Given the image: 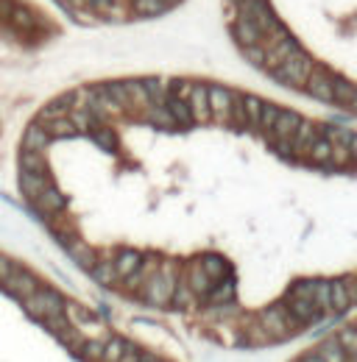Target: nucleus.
I'll return each mask as SVG.
<instances>
[{"label":"nucleus","mask_w":357,"mask_h":362,"mask_svg":"<svg viewBox=\"0 0 357 362\" xmlns=\"http://www.w3.org/2000/svg\"><path fill=\"white\" fill-rule=\"evenodd\" d=\"M173 287H176V262L173 259H168L159 270H154L143 282V293H145V301L151 307H168L170 296H173Z\"/></svg>","instance_id":"nucleus-1"},{"label":"nucleus","mask_w":357,"mask_h":362,"mask_svg":"<svg viewBox=\"0 0 357 362\" xmlns=\"http://www.w3.org/2000/svg\"><path fill=\"white\" fill-rule=\"evenodd\" d=\"M22 310L31 318L45 321V318H53V315H64V298L50 287H39L28 298H22Z\"/></svg>","instance_id":"nucleus-2"},{"label":"nucleus","mask_w":357,"mask_h":362,"mask_svg":"<svg viewBox=\"0 0 357 362\" xmlns=\"http://www.w3.org/2000/svg\"><path fill=\"white\" fill-rule=\"evenodd\" d=\"M271 73H274V78H277L279 84H285V87H305L307 78L313 75V59L299 50V53L291 56L282 67H277V70H271Z\"/></svg>","instance_id":"nucleus-3"},{"label":"nucleus","mask_w":357,"mask_h":362,"mask_svg":"<svg viewBox=\"0 0 357 362\" xmlns=\"http://www.w3.org/2000/svg\"><path fill=\"white\" fill-rule=\"evenodd\" d=\"M3 287H6L11 296H17V298L22 301V298H28L31 293H36L42 284H39V279H36L31 270H22V268H17V270H14V273H11V276L3 282Z\"/></svg>","instance_id":"nucleus-4"},{"label":"nucleus","mask_w":357,"mask_h":362,"mask_svg":"<svg viewBox=\"0 0 357 362\" xmlns=\"http://www.w3.org/2000/svg\"><path fill=\"white\" fill-rule=\"evenodd\" d=\"M207 106H210V117L226 123L232 112V92L226 87H207Z\"/></svg>","instance_id":"nucleus-5"},{"label":"nucleus","mask_w":357,"mask_h":362,"mask_svg":"<svg viewBox=\"0 0 357 362\" xmlns=\"http://www.w3.org/2000/svg\"><path fill=\"white\" fill-rule=\"evenodd\" d=\"M235 28V39L240 42V48H254V45H263L265 48V34L246 17H238V22L232 25Z\"/></svg>","instance_id":"nucleus-6"},{"label":"nucleus","mask_w":357,"mask_h":362,"mask_svg":"<svg viewBox=\"0 0 357 362\" xmlns=\"http://www.w3.org/2000/svg\"><path fill=\"white\" fill-rule=\"evenodd\" d=\"M299 53V45H296V39L293 36H285L282 42H277L271 50H265V67L268 70H277V67H282L291 56H296Z\"/></svg>","instance_id":"nucleus-7"},{"label":"nucleus","mask_w":357,"mask_h":362,"mask_svg":"<svg viewBox=\"0 0 357 362\" xmlns=\"http://www.w3.org/2000/svg\"><path fill=\"white\" fill-rule=\"evenodd\" d=\"M187 112L193 117V123H204L210 120V106H207V84H193V92L187 95Z\"/></svg>","instance_id":"nucleus-8"},{"label":"nucleus","mask_w":357,"mask_h":362,"mask_svg":"<svg viewBox=\"0 0 357 362\" xmlns=\"http://www.w3.org/2000/svg\"><path fill=\"white\" fill-rule=\"evenodd\" d=\"M299 115L296 112H279V117L274 120V126L268 129V134H271V140L274 143H288L291 137H293V131H296V126H299Z\"/></svg>","instance_id":"nucleus-9"},{"label":"nucleus","mask_w":357,"mask_h":362,"mask_svg":"<svg viewBox=\"0 0 357 362\" xmlns=\"http://www.w3.org/2000/svg\"><path fill=\"white\" fill-rule=\"evenodd\" d=\"M352 279L330 282V312H347L352 307Z\"/></svg>","instance_id":"nucleus-10"},{"label":"nucleus","mask_w":357,"mask_h":362,"mask_svg":"<svg viewBox=\"0 0 357 362\" xmlns=\"http://www.w3.org/2000/svg\"><path fill=\"white\" fill-rule=\"evenodd\" d=\"M263 326H265L268 335H288L296 324L291 321V315L282 307H271V310L263 312Z\"/></svg>","instance_id":"nucleus-11"},{"label":"nucleus","mask_w":357,"mask_h":362,"mask_svg":"<svg viewBox=\"0 0 357 362\" xmlns=\"http://www.w3.org/2000/svg\"><path fill=\"white\" fill-rule=\"evenodd\" d=\"M319 312H321V310H319L313 301L288 296V315H291L293 324H313V321H319Z\"/></svg>","instance_id":"nucleus-12"},{"label":"nucleus","mask_w":357,"mask_h":362,"mask_svg":"<svg viewBox=\"0 0 357 362\" xmlns=\"http://www.w3.org/2000/svg\"><path fill=\"white\" fill-rule=\"evenodd\" d=\"M34 206H36L42 215H56V212H61V209L67 206V198L61 195V189H56L53 184H48L45 192L34 201Z\"/></svg>","instance_id":"nucleus-13"},{"label":"nucleus","mask_w":357,"mask_h":362,"mask_svg":"<svg viewBox=\"0 0 357 362\" xmlns=\"http://www.w3.org/2000/svg\"><path fill=\"white\" fill-rule=\"evenodd\" d=\"M50 145V137L45 134V129L39 123H31L22 134V151H31V154H45Z\"/></svg>","instance_id":"nucleus-14"},{"label":"nucleus","mask_w":357,"mask_h":362,"mask_svg":"<svg viewBox=\"0 0 357 362\" xmlns=\"http://www.w3.org/2000/svg\"><path fill=\"white\" fill-rule=\"evenodd\" d=\"M140 265H143V256H140L137 251H131V248L120 251V254L115 256V262H112V268H115L117 279H129V276H134V273L140 270Z\"/></svg>","instance_id":"nucleus-15"},{"label":"nucleus","mask_w":357,"mask_h":362,"mask_svg":"<svg viewBox=\"0 0 357 362\" xmlns=\"http://www.w3.org/2000/svg\"><path fill=\"white\" fill-rule=\"evenodd\" d=\"M305 89H307L313 98H319V101H324V103H333V78H330L327 73H313V75L307 78Z\"/></svg>","instance_id":"nucleus-16"},{"label":"nucleus","mask_w":357,"mask_h":362,"mask_svg":"<svg viewBox=\"0 0 357 362\" xmlns=\"http://www.w3.org/2000/svg\"><path fill=\"white\" fill-rule=\"evenodd\" d=\"M131 352H137L129 340H123V338H109V340H103V354H101V362H120L126 354H131Z\"/></svg>","instance_id":"nucleus-17"},{"label":"nucleus","mask_w":357,"mask_h":362,"mask_svg":"<svg viewBox=\"0 0 357 362\" xmlns=\"http://www.w3.org/2000/svg\"><path fill=\"white\" fill-rule=\"evenodd\" d=\"M48 184H50L48 176H34V173H22V171H20V189H22V195H25L28 201H36V198L45 192Z\"/></svg>","instance_id":"nucleus-18"},{"label":"nucleus","mask_w":357,"mask_h":362,"mask_svg":"<svg viewBox=\"0 0 357 362\" xmlns=\"http://www.w3.org/2000/svg\"><path fill=\"white\" fill-rule=\"evenodd\" d=\"M20 171H22V173H34V176H48V162H45V154L20 151Z\"/></svg>","instance_id":"nucleus-19"},{"label":"nucleus","mask_w":357,"mask_h":362,"mask_svg":"<svg viewBox=\"0 0 357 362\" xmlns=\"http://www.w3.org/2000/svg\"><path fill=\"white\" fill-rule=\"evenodd\" d=\"M165 109H168V115L173 117V123L176 126H182V129H190L193 126V117H190V112H187V103L184 101H179L176 95H170V98H165Z\"/></svg>","instance_id":"nucleus-20"},{"label":"nucleus","mask_w":357,"mask_h":362,"mask_svg":"<svg viewBox=\"0 0 357 362\" xmlns=\"http://www.w3.org/2000/svg\"><path fill=\"white\" fill-rule=\"evenodd\" d=\"M45 129V134L50 140H64V137H78L75 126L67 120V117H59V120H48V123H39Z\"/></svg>","instance_id":"nucleus-21"},{"label":"nucleus","mask_w":357,"mask_h":362,"mask_svg":"<svg viewBox=\"0 0 357 362\" xmlns=\"http://www.w3.org/2000/svg\"><path fill=\"white\" fill-rule=\"evenodd\" d=\"M184 284H187V287H190V293L198 298V296H207V293L212 290V284H215V282H212V279H210V276L196 265V268L187 273V282H184Z\"/></svg>","instance_id":"nucleus-22"},{"label":"nucleus","mask_w":357,"mask_h":362,"mask_svg":"<svg viewBox=\"0 0 357 362\" xmlns=\"http://www.w3.org/2000/svg\"><path fill=\"white\" fill-rule=\"evenodd\" d=\"M70 112V95H61L56 101H50L42 112H39V120L36 123H48V120H59V117H67Z\"/></svg>","instance_id":"nucleus-23"},{"label":"nucleus","mask_w":357,"mask_h":362,"mask_svg":"<svg viewBox=\"0 0 357 362\" xmlns=\"http://www.w3.org/2000/svg\"><path fill=\"white\" fill-rule=\"evenodd\" d=\"M64 248H67V254H70L81 268H87V270H89V268L95 265V254H92V248H87L81 240H70Z\"/></svg>","instance_id":"nucleus-24"},{"label":"nucleus","mask_w":357,"mask_h":362,"mask_svg":"<svg viewBox=\"0 0 357 362\" xmlns=\"http://www.w3.org/2000/svg\"><path fill=\"white\" fill-rule=\"evenodd\" d=\"M198 268H201L212 282H218V279H224V276L229 273V265H226L221 256H215V254H207V256L198 262Z\"/></svg>","instance_id":"nucleus-25"},{"label":"nucleus","mask_w":357,"mask_h":362,"mask_svg":"<svg viewBox=\"0 0 357 362\" xmlns=\"http://www.w3.org/2000/svg\"><path fill=\"white\" fill-rule=\"evenodd\" d=\"M307 159H313V162H319V165L333 162V143H327L324 137H316V140L310 143V148H307Z\"/></svg>","instance_id":"nucleus-26"},{"label":"nucleus","mask_w":357,"mask_h":362,"mask_svg":"<svg viewBox=\"0 0 357 362\" xmlns=\"http://www.w3.org/2000/svg\"><path fill=\"white\" fill-rule=\"evenodd\" d=\"M89 273H92V279H95L101 287H112V284L117 282V273H115L112 262H95V265L89 268Z\"/></svg>","instance_id":"nucleus-27"},{"label":"nucleus","mask_w":357,"mask_h":362,"mask_svg":"<svg viewBox=\"0 0 357 362\" xmlns=\"http://www.w3.org/2000/svg\"><path fill=\"white\" fill-rule=\"evenodd\" d=\"M333 103H344L347 109L355 103V89L349 81H338L333 78Z\"/></svg>","instance_id":"nucleus-28"},{"label":"nucleus","mask_w":357,"mask_h":362,"mask_svg":"<svg viewBox=\"0 0 357 362\" xmlns=\"http://www.w3.org/2000/svg\"><path fill=\"white\" fill-rule=\"evenodd\" d=\"M263 103H265V101H260V98H254V95H246V98H243V112H246V120H249L252 129H260Z\"/></svg>","instance_id":"nucleus-29"},{"label":"nucleus","mask_w":357,"mask_h":362,"mask_svg":"<svg viewBox=\"0 0 357 362\" xmlns=\"http://www.w3.org/2000/svg\"><path fill=\"white\" fill-rule=\"evenodd\" d=\"M134 11L140 17H156V14H165L168 6L162 0H134Z\"/></svg>","instance_id":"nucleus-30"},{"label":"nucleus","mask_w":357,"mask_h":362,"mask_svg":"<svg viewBox=\"0 0 357 362\" xmlns=\"http://www.w3.org/2000/svg\"><path fill=\"white\" fill-rule=\"evenodd\" d=\"M316 354L321 357V362H349V357L341 352V346H338L335 340H327Z\"/></svg>","instance_id":"nucleus-31"},{"label":"nucleus","mask_w":357,"mask_h":362,"mask_svg":"<svg viewBox=\"0 0 357 362\" xmlns=\"http://www.w3.org/2000/svg\"><path fill=\"white\" fill-rule=\"evenodd\" d=\"M232 296H235V282H232V279H226V284H212V290L207 293V298H210L212 304L232 301Z\"/></svg>","instance_id":"nucleus-32"},{"label":"nucleus","mask_w":357,"mask_h":362,"mask_svg":"<svg viewBox=\"0 0 357 362\" xmlns=\"http://www.w3.org/2000/svg\"><path fill=\"white\" fill-rule=\"evenodd\" d=\"M145 115H148V120H154L156 126H162V129H176V123H173V117L168 115V109H162V106H148L145 109Z\"/></svg>","instance_id":"nucleus-33"},{"label":"nucleus","mask_w":357,"mask_h":362,"mask_svg":"<svg viewBox=\"0 0 357 362\" xmlns=\"http://www.w3.org/2000/svg\"><path fill=\"white\" fill-rule=\"evenodd\" d=\"M170 301H173L176 307H190V304L196 301V296L190 293V287H187L184 282H176V287H173V296H170Z\"/></svg>","instance_id":"nucleus-34"},{"label":"nucleus","mask_w":357,"mask_h":362,"mask_svg":"<svg viewBox=\"0 0 357 362\" xmlns=\"http://www.w3.org/2000/svg\"><path fill=\"white\" fill-rule=\"evenodd\" d=\"M81 357L84 360H95L101 362V354H103V340H87V343H81Z\"/></svg>","instance_id":"nucleus-35"},{"label":"nucleus","mask_w":357,"mask_h":362,"mask_svg":"<svg viewBox=\"0 0 357 362\" xmlns=\"http://www.w3.org/2000/svg\"><path fill=\"white\" fill-rule=\"evenodd\" d=\"M279 112H282L279 106H274V103H263V112H260V129H265V131H268V129L274 126V120L279 117Z\"/></svg>","instance_id":"nucleus-36"},{"label":"nucleus","mask_w":357,"mask_h":362,"mask_svg":"<svg viewBox=\"0 0 357 362\" xmlns=\"http://www.w3.org/2000/svg\"><path fill=\"white\" fill-rule=\"evenodd\" d=\"M89 137H92L103 151H112V148H115V137H112V131H109V129H103V126H101V129H92V131H89Z\"/></svg>","instance_id":"nucleus-37"},{"label":"nucleus","mask_w":357,"mask_h":362,"mask_svg":"<svg viewBox=\"0 0 357 362\" xmlns=\"http://www.w3.org/2000/svg\"><path fill=\"white\" fill-rule=\"evenodd\" d=\"M243 56L252 61V64H257V67H265V48L263 45H254V48H243Z\"/></svg>","instance_id":"nucleus-38"},{"label":"nucleus","mask_w":357,"mask_h":362,"mask_svg":"<svg viewBox=\"0 0 357 362\" xmlns=\"http://www.w3.org/2000/svg\"><path fill=\"white\" fill-rule=\"evenodd\" d=\"M42 324H45V329H50L53 335H61V332H67V329H70V324H67V318H64V315H53V318H45Z\"/></svg>","instance_id":"nucleus-39"},{"label":"nucleus","mask_w":357,"mask_h":362,"mask_svg":"<svg viewBox=\"0 0 357 362\" xmlns=\"http://www.w3.org/2000/svg\"><path fill=\"white\" fill-rule=\"evenodd\" d=\"M335 343H338V346H341V352L349 357V354H352V349H355V332H352V329H344V332H341V340H335Z\"/></svg>","instance_id":"nucleus-40"},{"label":"nucleus","mask_w":357,"mask_h":362,"mask_svg":"<svg viewBox=\"0 0 357 362\" xmlns=\"http://www.w3.org/2000/svg\"><path fill=\"white\" fill-rule=\"evenodd\" d=\"M14 270H17V265H14V262H11L6 254H0V287H3V282H6V279L14 273Z\"/></svg>","instance_id":"nucleus-41"},{"label":"nucleus","mask_w":357,"mask_h":362,"mask_svg":"<svg viewBox=\"0 0 357 362\" xmlns=\"http://www.w3.org/2000/svg\"><path fill=\"white\" fill-rule=\"evenodd\" d=\"M305 362H321V357H319V354H307V357H305Z\"/></svg>","instance_id":"nucleus-42"},{"label":"nucleus","mask_w":357,"mask_h":362,"mask_svg":"<svg viewBox=\"0 0 357 362\" xmlns=\"http://www.w3.org/2000/svg\"><path fill=\"white\" fill-rule=\"evenodd\" d=\"M134 362H154V357H148V354H143V357H140V354H137V360Z\"/></svg>","instance_id":"nucleus-43"},{"label":"nucleus","mask_w":357,"mask_h":362,"mask_svg":"<svg viewBox=\"0 0 357 362\" xmlns=\"http://www.w3.org/2000/svg\"><path fill=\"white\" fill-rule=\"evenodd\" d=\"M229 3H232V6H238V3H240V0H229Z\"/></svg>","instance_id":"nucleus-44"}]
</instances>
